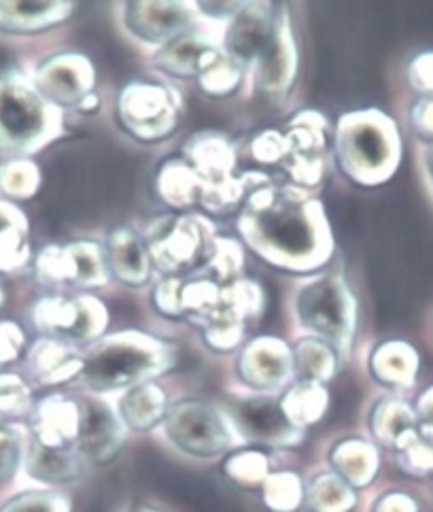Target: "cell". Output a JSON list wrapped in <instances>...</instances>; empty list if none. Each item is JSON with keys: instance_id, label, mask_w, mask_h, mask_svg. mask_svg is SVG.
<instances>
[{"instance_id": "cell-1", "label": "cell", "mask_w": 433, "mask_h": 512, "mask_svg": "<svg viewBox=\"0 0 433 512\" xmlns=\"http://www.w3.org/2000/svg\"><path fill=\"white\" fill-rule=\"evenodd\" d=\"M164 353L143 340H111L83 362L81 379L96 391H111L149 379L162 370Z\"/></svg>"}, {"instance_id": "cell-2", "label": "cell", "mask_w": 433, "mask_h": 512, "mask_svg": "<svg viewBox=\"0 0 433 512\" xmlns=\"http://www.w3.org/2000/svg\"><path fill=\"white\" fill-rule=\"evenodd\" d=\"M166 430L181 451L194 457H217L232 445V434L217 411L196 400H187L172 408Z\"/></svg>"}, {"instance_id": "cell-3", "label": "cell", "mask_w": 433, "mask_h": 512, "mask_svg": "<svg viewBox=\"0 0 433 512\" xmlns=\"http://www.w3.org/2000/svg\"><path fill=\"white\" fill-rule=\"evenodd\" d=\"M45 105L17 79H0V145L26 149L45 130Z\"/></svg>"}, {"instance_id": "cell-4", "label": "cell", "mask_w": 433, "mask_h": 512, "mask_svg": "<svg viewBox=\"0 0 433 512\" xmlns=\"http://www.w3.org/2000/svg\"><path fill=\"white\" fill-rule=\"evenodd\" d=\"M253 224L262 241L287 258H302L313 249V226L302 207H293L291 202H274L255 209Z\"/></svg>"}, {"instance_id": "cell-5", "label": "cell", "mask_w": 433, "mask_h": 512, "mask_svg": "<svg viewBox=\"0 0 433 512\" xmlns=\"http://www.w3.org/2000/svg\"><path fill=\"white\" fill-rule=\"evenodd\" d=\"M300 317L308 328L332 340H344L349 332V300L340 283L323 279L300 296Z\"/></svg>"}, {"instance_id": "cell-6", "label": "cell", "mask_w": 433, "mask_h": 512, "mask_svg": "<svg viewBox=\"0 0 433 512\" xmlns=\"http://www.w3.org/2000/svg\"><path fill=\"white\" fill-rule=\"evenodd\" d=\"M236 428L242 436L266 445H296L302 438L296 425H291L283 408L266 398L242 402L234 408Z\"/></svg>"}, {"instance_id": "cell-7", "label": "cell", "mask_w": 433, "mask_h": 512, "mask_svg": "<svg viewBox=\"0 0 433 512\" xmlns=\"http://www.w3.org/2000/svg\"><path fill=\"white\" fill-rule=\"evenodd\" d=\"M79 436L77 453L90 462H107L111 459L121 442L119 421L107 404L98 400H83L79 406Z\"/></svg>"}, {"instance_id": "cell-8", "label": "cell", "mask_w": 433, "mask_h": 512, "mask_svg": "<svg viewBox=\"0 0 433 512\" xmlns=\"http://www.w3.org/2000/svg\"><path fill=\"white\" fill-rule=\"evenodd\" d=\"M349 160L361 166L368 179L389 177L387 173L397 162V136L387 124H361L351 132Z\"/></svg>"}, {"instance_id": "cell-9", "label": "cell", "mask_w": 433, "mask_h": 512, "mask_svg": "<svg viewBox=\"0 0 433 512\" xmlns=\"http://www.w3.org/2000/svg\"><path fill=\"white\" fill-rule=\"evenodd\" d=\"M79 406L64 398H49L37 411V442L49 449H66L79 436Z\"/></svg>"}, {"instance_id": "cell-10", "label": "cell", "mask_w": 433, "mask_h": 512, "mask_svg": "<svg viewBox=\"0 0 433 512\" xmlns=\"http://www.w3.org/2000/svg\"><path fill=\"white\" fill-rule=\"evenodd\" d=\"M289 355L279 343H257L242 357V377L257 389L279 387L289 374Z\"/></svg>"}, {"instance_id": "cell-11", "label": "cell", "mask_w": 433, "mask_h": 512, "mask_svg": "<svg viewBox=\"0 0 433 512\" xmlns=\"http://www.w3.org/2000/svg\"><path fill=\"white\" fill-rule=\"evenodd\" d=\"M28 472L43 483H71L81 476V457L68 449H49L34 440L28 451Z\"/></svg>"}, {"instance_id": "cell-12", "label": "cell", "mask_w": 433, "mask_h": 512, "mask_svg": "<svg viewBox=\"0 0 433 512\" xmlns=\"http://www.w3.org/2000/svg\"><path fill=\"white\" fill-rule=\"evenodd\" d=\"M334 468L342 481L355 487H366L372 483L378 470V455L368 445V442L361 440H346L342 445L334 449L332 455Z\"/></svg>"}, {"instance_id": "cell-13", "label": "cell", "mask_w": 433, "mask_h": 512, "mask_svg": "<svg viewBox=\"0 0 433 512\" xmlns=\"http://www.w3.org/2000/svg\"><path fill=\"white\" fill-rule=\"evenodd\" d=\"M306 502L313 512H353L357 496L338 474H321L308 485Z\"/></svg>"}, {"instance_id": "cell-14", "label": "cell", "mask_w": 433, "mask_h": 512, "mask_svg": "<svg viewBox=\"0 0 433 512\" xmlns=\"http://www.w3.org/2000/svg\"><path fill=\"white\" fill-rule=\"evenodd\" d=\"M417 368H419L417 353L404 343H389L374 357L376 377L383 383H389L395 387L412 385L414 377H417Z\"/></svg>"}, {"instance_id": "cell-15", "label": "cell", "mask_w": 433, "mask_h": 512, "mask_svg": "<svg viewBox=\"0 0 433 512\" xmlns=\"http://www.w3.org/2000/svg\"><path fill=\"white\" fill-rule=\"evenodd\" d=\"M30 366L43 383H60L81 372L83 360L58 343H43L32 351Z\"/></svg>"}, {"instance_id": "cell-16", "label": "cell", "mask_w": 433, "mask_h": 512, "mask_svg": "<svg viewBox=\"0 0 433 512\" xmlns=\"http://www.w3.org/2000/svg\"><path fill=\"white\" fill-rule=\"evenodd\" d=\"M166 413V398L155 385H141L121 400V415L134 430H149Z\"/></svg>"}, {"instance_id": "cell-17", "label": "cell", "mask_w": 433, "mask_h": 512, "mask_svg": "<svg viewBox=\"0 0 433 512\" xmlns=\"http://www.w3.org/2000/svg\"><path fill=\"white\" fill-rule=\"evenodd\" d=\"M266 20H262L255 11L240 15L238 20L234 22L232 30H230V51L238 58H255L259 54H266V49L272 43V32L270 28L264 24Z\"/></svg>"}, {"instance_id": "cell-18", "label": "cell", "mask_w": 433, "mask_h": 512, "mask_svg": "<svg viewBox=\"0 0 433 512\" xmlns=\"http://www.w3.org/2000/svg\"><path fill=\"white\" fill-rule=\"evenodd\" d=\"M281 408L291 425L302 428V425H310L323 417L327 408V394L319 383H302L289 391Z\"/></svg>"}, {"instance_id": "cell-19", "label": "cell", "mask_w": 433, "mask_h": 512, "mask_svg": "<svg viewBox=\"0 0 433 512\" xmlns=\"http://www.w3.org/2000/svg\"><path fill=\"white\" fill-rule=\"evenodd\" d=\"M306 498L302 481L293 472L268 474L264 483V504L272 512H298Z\"/></svg>"}, {"instance_id": "cell-20", "label": "cell", "mask_w": 433, "mask_h": 512, "mask_svg": "<svg viewBox=\"0 0 433 512\" xmlns=\"http://www.w3.org/2000/svg\"><path fill=\"white\" fill-rule=\"evenodd\" d=\"M397 459L402 470L414 476H427L433 472V440L419 432V428L408 430L400 440L395 442Z\"/></svg>"}, {"instance_id": "cell-21", "label": "cell", "mask_w": 433, "mask_h": 512, "mask_svg": "<svg viewBox=\"0 0 433 512\" xmlns=\"http://www.w3.org/2000/svg\"><path fill=\"white\" fill-rule=\"evenodd\" d=\"M414 421H417V417H414L408 404L400 400H385L374 413V432L385 445L395 447V442L414 428Z\"/></svg>"}, {"instance_id": "cell-22", "label": "cell", "mask_w": 433, "mask_h": 512, "mask_svg": "<svg viewBox=\"0 0 433 512\" xmlns=\"http://www.w3.org/2000/svg\"><path fill=\"white\" fill-rule=\"evenodd\" d=\"M60 11V3H0V24L15 30L37 28Z\"/></svg>"}, {"instance_id": "cell-23", "label": "cell", "mask_w": 433, "mask_h": 512, "mask_svg": "<svg viewBox=\"0 0 433 512\" xmlns=\"http://www.w3.org/2000/svg\"><path fill=\"white\" fill-rule=\"evenodd\" d=\"M230 481L240 487L264 485L268 479V459L262 453H238L225 466Z\"/></svg>"}, {"instance_id": "cell-24", "label": "cell", "mask_w": 433, "mask_h": 512, "mask_svg": "<svg viewBox=\"0 0 433 512\" xmlns=\"http://www.w3.org/2000/svg\"><path fill=\"white\" fill-rule=\"evenodd\" d=\"M298 353V370L306 383H319L334 374V357L325 347L308 343Z\"/></svg>"}, {"instance_id": "cell-25", "label": "cell", "mask_w": 433, "mask_h": 512, "mask_svg": "<svg viewBox=\"0 0 433 512\" xmlns=\"http://www.w3.org/2000/svg\"><path fill=\"white\" fill-rule=\"evenodd\" d=\"M0 512H71V504L60 493L28 491L13 498Z\"/></svg>"}, {"instance_id": "cell-26", "label": "cell", "mask_w": 433, "mask_h": 512, "mask_svg": "<svg viewBox=\"0 0 433 512\" xmlns=\"http://www.w3.org/2000/svg\"><path fill=\"white\" fill-rule=\"evenodd\" d=\"M15 213L7 204H0V268H11L22 260V236L15 226Z\"/></svg>"}, {"instance_id": "cell-27", "label": "cell", "mask_w": 433, "mask_h": 512, "mask_svg": "<svg viewBox=\"0 0 433 512\" xmlns=\"http://www.w3.org/2000/svg\"><path fill=\"white\" fill-rule=\"evenodd\" d=\"M22 462V440L13 428L0 425V485L13 479Z\"/></svg>"}, {"instance_id": "cell-28", "label": "cell", "mask_w": 433, "mask_h": 512, "mask_svg": "<svg viewBox=\"0 0 433 512\" xmlns=\"http://www.w3.org/2000/svg\"><path fill=\"white\" fill-rule=\"evenodd\" d=\"M28 406V387L15 374H0V415H20Z\"/></svg>"}, {"instance_id": "cell-29", "label": "cell", "mask_w": 433, "mask_h": 512, "mask_svg": "<svg viewBox=\"0 0 433 512\" xmlns=\"http://www.w3.org/2000/svg\"><path fill=\"white\" fill-rule=\"evenodd\" d=\"M410 79L419 92H433V54H423L412 62Z\"/></svg>"}, {"instance_id": "cell-30", "label": "cell", "mask_w": 433, "mask_h": 512, "mask_svg": "<svg viewBox=\"0 0 433 512\" xmlns=\"http://www.w3.org/2000/svg\"><path fill=\"white\" fill-rule=\"evenodd\" d=\"M22 347V334L11 323H0V364L15 360Z\"/></svg>"}, {"instance_id": "cell-31", "label": "cell", "mask_w": 433, "mask_h": 512, "mask_svg": "<svg viewBox=\"0 0 433 512\" xmlns=\"http://www.w3.org/2000/svg\"><path fill=\"white\" fill-rule=\"evenodd\" d=\"M372 512H419V506L406 493L391 491L385 493L383 498H378Z\"/></svg>"}, {"instance_id": "cell-32", "label": "cell", "mask_w": 433, "mask_h": 512, "mask_svg": "<svg viewBox=\"0 0 433 512\" xmlns=\"http://www.w3.org/2000/svg\"><path fill=\"white\" fill-rule=\"evenodd\" d=\"M419 432L425 434L429 440H433V387L421 396L419 400Z\"/></svg>"}, {"instance_id": "cell-33", "label": "cell", "mask_w": 433, "mask_h": 512, "mask_svg": "<svg viewBox=\"0 0 433 512\" xmlns=\"http://www.w3.org/2000/svg\"><path fill=\"white\" fill-rule=\"evenodd\" d=\"M414 119H417L419 130L433 141V100H425L423 105H419Z\"/></svg>"}, {"instance_id": "cell-34", "label": "cell", "mask_w": 433, "mask_h": 512, "mask_svg": "<svg viewBox=\"0 0 433 512\" xmlns=\"http://www.w3.org/2000/svg\"><path fill=\"white\" fill-rule=\"evenodd\" d=\"M427 168H429V177H431V183H433V147L427 153Z\"/></svg>"}, {"instance_id": "cell-35", "label": "cell", "mask_w": 433, "mask_h": 512, "mask_svg": "<svg viewBox=\"0 0 433 512\" xmlns=\"http://www.w3.org/2000/svg\"><path fill=\"white\" fill-rule=\"evenodd\" d=\"M136 512H160V510H153V508H141V510H136Z\"/></svg>"}]
</instances>
